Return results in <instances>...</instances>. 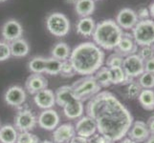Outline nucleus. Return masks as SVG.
<instances>
[{"label": "nucleus", "mask_w": 154, "mask_h": 143, "mask_svg": "<svg viewBox=\"0 0 154 143\" xmlns=\"http://www.w3.org/2000/svg\"><path fill=\"white\" fill-rule=\"evenodd\" d=\"M87 115L97 124V131L111 141H120L125 137L133 123L129 110L107 91H103L89 99Z\"/></svg>", "instance_id": "nucleus-1"}, {"label": "nucleus", "mask_w": 154, "mask_h": 143, "mask_svg": "<svg viewBox=\"0 0 154 143\" xmlns=\"http://www.w3.org/2000/svg\"><path fill=\"white\" fill-rule=\"evenodd\" d=\"M70 59L76 73L84 76H92L104 62V52L92 42H84L74 48Z\"/></svg>", "instance_id": "nucleus-2"}, {"label": "nucleus", "mask_w": 154, "mask_h": 143, "mask_svg": "<svg viewBox=\"0 0 154 143\" xmlns=\"http://www.w3.org/2000/svg\"><path fill=\"white\" fill-rule=\"evenodd\" d=\"M124 31L116 21L113 19H106L96 25L93 33V40L95 44L100 49L113 51L123 36Z\"/></svg>", "instance_id": "nucleus-3"}, {"label": "nucleus", "mask_w": 154, "mask_h": 143, "mask_svg": "<svg viewBox=\"0 0 154 143\" xmlns=\"http://www.w3.org/2000/svg\"><path fill=\"white\" fill-rule=\"evenodd\" d=\"M72 89L76 98L82 102L92 98L102 90L94 76H87L79 79L72 85Z\"/></svg>", "instance_id": "nucleus-4"}, {"label": "nucleus", "mask_w": 154, "mask_h": 143, "mask_svg": "<svg viewBox=\"0 0 154 143\" xmlns=\"http://www.w3.org/2000/svg\"><path fill=\"white\" fill-rule=\"evenodd\" d=\"M132 36L138 46H151L154 43V20L138 21L132 29Z\"/></svg>", "instance_id": "nucleus-5"}, {"label": "nucleus", "mask_w": 154, "mask_h": 143, "mask_svg": "<svg viewBox=\"0 0 154 143\" xmlns=\"http://www.w3.org/2000/svg\"><path fill=\"white\" fill-rule=\"evenodd\" d=\"M46 26L50 33L57 37L65 36L71 28L70 21L65 14L61 13H50L46 19Z\"/></svg>", "instance_id": "nucleus-6"}, {"label": "nucleus", "mask_w": 154, "mask_h": 143, "mask_svg": "<svg viewBox=\"0 0 154 143\" xmlns=\"http://www.w3.org/2000/svg\"><path fill=\"white\" fill-rule=\"evenodd\" d=\"M123 70L127 77L135 79L145 73L144 60L137 54L125 57L123 63Z\"/></svg>", "instance_id": "nucleus-7"}, {"label": "nucleus", "mask_w": 154, "mask_h": 143, "mask_svg": "<svg viewBox=\"0 0 154 143\" xmlns=\"http://www.w3.org/2000/svg\"><path fill=\"white\" fill-rule=\"evenodd\" d=\"M38 124V118L28 109L19 111L14 118V127L19 132H29Z\"/></svg>", "instance_id": "nucleus-8"}, {"label": "nucleus", "mask_w": 154, "mask_h": 143, "mask_svg": "<svg viewBox=\"0 0 154 143\" xmlns=\"http://www.w3.org/2000/svg\"><path fill=\"white\" fill-rule=\"evenodd\" d=\"M76 135L85 137V139H90L92 136H94L97 132V124L95 120L90 118L89 115H84L79 118L77 123L75 125Z\"/></svg>", "instance_id": "nucleus-9"}, {"label": "nucleus", "mask_w": 154, "mask_h": 143, "mask_svg": "<svg viewBox=\"0 0 154 143\" xmlns=\"http://www.w3.org/2000/svg\"><path fill=\"white\" fill-rule=\"evenodd\" d=\"M136 12L130 8H124L118 13L116 16V23L122 30H131L138 23Z\"/></svg>", "instance_id": "nucleus-10"}, {"label": "nucleus", "mask_w": 154, "mask_h": 143, "mask_svg": "<svg viewBox=\"0 0 154 143\" xmlns=\"http://www.w3.org/2000/svg\"><path fill=\"white\" fill-rule=\"evenodd\" d=\"M1 34L6 42H13L18 38H21L23 34V29L17 20L9 19L3 24Z\"/></svg>", "instance_id": "nucleus-11"}, {"label": "nucleus", "mask_w": 154, "mask_h": 143, "mask_svg": "<svg viewBox=\"0 0 154 143\" xmlns=\"http://www.w3.org/2000/svg\"><path fill=\"white\" fill-rule=\"evenodd\" d=\"M60 115L57 111L47 109L42 111L38 118V124L40 128L47 131H54L60 124Z\"/></svg>", "instance_id": "nucleus-12"}, {"label": "nucleus", "mask_w": 154, "mask_h": 143, "mask_svg": "<svg viewBox=\"0 0 154 143\" xmlns=\"http://www.w3.org/2000/svg\"><path fill=\"white\" fill-rule=\"evenodd\" d=\"M115 52L119 54L123 57H126L128 55L137 54L138 52V45L132 36V34L129 33H124L123 36L117 45L116 49L114 50Z\"/></svg>", "instance_id": "nucleus-13"}, {"label": "nucleus", "mask_w": 154, "mask_h": 143, "mask_svg": "<svg viewBox=\"0 0 154 143\" xmlns=\"http://www.w3.org/2000/svg\"><path fill=\"white\" fill-rule=\"evenodd\" d=\"M126 136H128L130 139L137 143H144L150 136V133L146 122L141 120H136L132 123Z\"/></svg>", "instance_id": "nucleus-14"}, {"label": "nucleus", "mask_w": 154, "mask_h": 143, "mask_svg": "<svg viewBox=\"0 0 154 143\" xmlns=\"http://www.w3.org/2000/svg\"><path fill=\"white\" fill-rule=\"evenodd\" d=\"M76 136L75 126L71 123L58 125L53 132V140L55 143H69Z\"/></svg>", "instance_id": "nucleus-15"}, {"label": "nucleus", "mask_w": 154, "mask_h": 143, "mask_svg": "<svg viewBox=\"0 0 154 143\" xmlns=\"http://www.w3.org/2000/svg\"><path fill=\"white\" fill-rule=\"evenodd\" d=\"M4 99L8 105L20 107L26 100V93L20 86H12L5 93Z\"/></svg>", "instance_id": "nucleus-16"}, {"label": "nucleus", "mask_w": 154, "mask_h": 143, "mask_svg": "<svg viewBox=\"0 0 154 143\" xmlns=\"http://www.w3.org/2000/svg\"><path fill=\"white\" fill-rule=\"evenodd\" d=\"M34 101L35 105L40 109H43V110L52 109L53 106L56 104L55 94L52 90L46 88L35 94Z\"/></svg>", "instance_id": "nucleus-17"}, {"label": "nucleus", "mask_w": 154, "mask_h": 143, "mask_svg": "<svg viewBox=\"0 0 154 143\" xmlns=\"http://www.w3.org/2000/svg\"><path fill=\"white\" fill-rule=\"evenodd\" d=\"M48 81L47 79L39 73H33L31 75L25 82L26 90L32 94H35L38 92L47 88Z\"/></svg>", "instance_id": "nucleus-18"}, {"label": "nucleus", "mask_w": 154, "mask_h": 143, "mask_svg": "<svg viewBox=\"0 0 154 143\" xmlns=\"http://www.w3.org/2000/svg\"><path fill=\"white\" fill-rule=\"evenodd\" d=\"M84 112V106L82 101L79 99H74L63 107V114L69 119H78L82 118Z\"/></svg>", "instance_id": "nucleus-19"}, {"label": "nucleus", "mask_w": 154, "mask_h": 143, "mask_svg": "<svg viewBox=\"0 0 154 143\" xmlns=\"http://www.w3.org/2000/svg\"><path fill=\"white\" fill-rule=\"evenodd\" d=\"M55 97H56V104H57L62 108L68 103L73 101L74 99H76L72 86H68V85L61 86L58 88L55 93Z\"/></svg>", "instance_id": "nucleus-20"}, {"label": "nucleus", "mask_w": 154, "mask_h": 143, "mask_svg": "<svg viewBox=\"0 0 154 143\" xmlns=\"http://www.w3.org/2000/svg\"><path fill=\"white\" fill-rule=\"evenodd\" d=\"M95 28H96V24L92 17H83L79 19L77 24V33L84 37H89L93 35Z\"/></svg>", "instance_id": "nucleus-21"}, {"label": "nucleus", "mask_w": 154, "mask_h": 143, "mask_svg": "<svg viewBox=\"0 0 154 143\" xmlns=\"http://www.w3.org/2000/svg\"><path fill=\"white\" fill-rule=\"evenodd\" d=\"M11 55L14 57H24L29 54L30 46L28 42L23 38H18L10 44Z\"/></svg>", "instance_id": "nucleus-22"}, {"label": "nucleus", "mask_w": 154, "mask_h": 143, "mask_svg": "<svg viewBox=\"0 0 154 143\" xmlns=\"http://www.w3.org/2000/svg\"><path fill=\"white\" fill-rule=\"evenodd\" d=\"M18 132L15 127L10 124L0 127V142L1 143H17Z\"/></svg>", "instance_id": "nucleus-23"}, {"label": "nucleus", "mask_w": 154, "mask_h": 143, "mask_svg": "<svg viewBox=\"0 0 154 143\" xmlns=\"http://www.w3.org/2000/svg\"><path fill=\"white\" fill-rule=\"evenodd\" d=\"M75 10L79 16L82 18L88 17L95 10V1L94 0H78L75 4Z\"/></svg>", "instance_id": "nucleus-24"}, {"label": "nucleus", "mask_w": 154, "mask_h": 143, "mask_svg": "<svg viewBox=\"0 0 154 143\" xmlns=\"http://www.w3.org/2000/svg\"><path fill=\"white\" fill-rule=\"evenodd\" d=\"M52 57L58 59L60 61H64L69 59L71 55V50L70 47H69L64 42H60L54 46V48L52 49Z\"/></svg>", "instance_id": "nucleus-25"}, {"label": "nucleus", "mask_w": 154, "mask_h": 143, "mask_svg": "<svg viewBox=\"0 0 154 143\" xmlns=\"http://www.w3.org/2000/svg\"><path fill=\"white\" fill-rule=\"evenodd\" d=\"M110 71V76H111V83L114 85H125V84L128 83L134 79L127 77L125 71L122 67L118 68H111Z\"/></svg>", "instance_id": "nucleus-26"}, {"label": "nucleus", "mask_w": 154, "mask_h": 143, "mask_svg": "<svg viewBox=\"0 0 154 143\" xmlns=\"http://www.w3.org/2000/svg\"><path fill=\"white\" fill-rule=\"evenodd\" d=\"M138 101L143 108L146 111L154 110V91L143 89L138 97Z\"/></svg>", "instance_id": "nucleus-27"}, {"label": "nucleus", "mask_w": 154, "mask_h": 143, "mask_svg": "<svg viewBox=\"0 0 154 143\" xmlns=\"http://www.w3.org/2000/svg\"><path fill=\"white\" fill-rule=\"evenodd\" d=\"M94 77L96 81L100 86V88H107L111 84V76H110V71L107 67H100L99 70L94 73Z\"/></svg>", "instance_id": "nucleus-28"}, {"label": "nucleus", "mask_w": 154, "mask_h": 143, "mask_svg": "<svg viewBox=\"0 0 154 143\" xmlns=\"http://www.w3.org/2000/svg\"><path fill=\"white\" fill-rule=\"evenodd\" d=\"M125 88L124 91V95L125 98L133 100V99H137L139 97V95L143 90L139 82L136 80H132L128 83L125 84Z\"/></svg>", "instance_id": "nucleus-29"}, {"label": "nucleus", "mask_w": 154, "mask_h": 143, "mask_svg": "<svg viewBox=\"0 0 154 143\" xmlns=\"http://www.w3.org/2000/svg\"><path fill=\"white\" fill-rule=\"evenodd\" d=\"M45 65H46V58L41 56H35L29 61L28 67L29 70L33 73H45Z\"/></svg>", "instance_id": "nucleus-30"}, {"label": "nucleus", "mask_w": 154, "mask_h": 143, "mask_svg": "<svg viewBox=\"0 0 154 143\" xmlns=\"http://www.w3.org/2000/svg\"><path fill=\"white\" fill-rule=\"evenodd\" d=\"M61 62L60 60L56 59L54 57L46 58V65H45V73L52 76L60 75L61 71Z\"/></svg>", "instance_id": "nucleus-31"}, {"label": "nucleus", "mask_w": 154, "mask_h": 143, "mask_svg": "<svg viewBox=\"0 0 154 143\" xmlns=\"http://www.w3.org/2000/svg\"><path fill=\"white\" fill-rule=\"evenodd\" d=\"M138 82L145 90H152L154 88V75L145 72L138 77Z\"/></svg>", "instance_id": "nucleus-32"}, {"label": "nucleus", "mask_w": 154, "mask_h": 143, "mask_svg": "<svg viewBox=\"0 0 154 143\" xmlns=\"http://www.w3.org/2000/svg\"><path fill=\"white\" fill-rule=\"evenodd\" d=\"M124 59L125 57H123L122 55H120L119 54H112L110 55L107 59H106V67L111 69V68H118V67H123V63H124Z\"/></svg>", "instance_id": "nucleus-33"}, {"label": "nucleus", "mask_w": 154, "mask_h": 143, "mask_svg": "<svg viewBox=\"0 0 154 143\" xmlns=\"http://www.w3.org/2000/svg\"><path fill=\"white\" fill-rule=\"evenodd\" d=\"M39 139L30 132H20L17 136V143H39Z\"/></svg>", "instance_id": "nucleus-34"}, {"label": "nucleus", "mask_w": 154, "mask_h": 143, "mask_svg": "<svg viewBox=\"0 0 154 143\" xmlns=\"http://www.w3.org/2000/svg\"><path fill=\"white\" fill-rule=\"evenodd\" d=\"M61 76H73L75 75V71H74L73 65L70 61V59H67L61 62V71H60Z\"/></svg>", "instance_id": "nucleus-35"}, {"label": "nucleus", "mask_w": 154, "mask_h": 143, "mask_svg": "<svg viewBox=\"0 0 154 143\" xmlns=\"http://www.w3.org/2000/svg\"><path fill=\"white\" fill-rule=\"evenodd\" d=\"M11 56L10 44L6 41H0V61H5Z\"/></svg>", "instance_id": "nucleus-36"}, {"label": "nucleus", "mask_w": 154, "mask_h": 143, "mask_svg": "<svg viewBox=\"0 0 154 143\" xmlns=\"http://www.w3.org/2000/svg\"><path fill=\"white\" fill-rule=\"evenodd\" d=\"M137 55H139L143 60L146 61L154 56V52H153L151 46H143L140 49V51L138 52Z\"/></svg>", "instance_id": "nucleus-37"}, {"label": "nucleus", "mask_w": 154, "mask_h": 143, "mask_svg": "<svg viewBox=\"0 0 154 143\" xmlns=\"http://www.w3.org/2000/svg\"><path fill=\"white\" fill-rule=\"evenodd\" d=\"M137 14V17L138 20L141 21V20H146V19H149V10H148V8L146 7H141L138 9V10L136 12Z\"/></svg>", "instance_id": "nucleus-38"}, {"label": "nucleus", "mask_w": 154, "mask_h": 143, "mask_svg": "<svg viewBox=\"0 0 154 143\" xmlns=\"http://www.w3.org/2000/svg\"><path fill=\"white\" fill-rule=\"evenodd\" d=\"M144 66H145V72L154 75V56L151 57L150 59L144 61Z\"/></svg>", "instance_id": "nucleus-39"}, {"label": "nucleus", "mask_w": 154, "mask_h": 143, "mask_svg": "<svg viewBox=\"0 0 154 143\" xmlns=\"http://www.w3.org/2000/svg\"><path fill=\"white\" fill-rule=\"evenodd\" d=\"M107 139L100 134H95L90 139H88V143H105Z\"/></svg>", "instance_id": "nucleus-40"}, {"label": "nucleus", "mask_w": 154, "mask_h": 143, "mask_svg": "<svg viewBox=\"0 0 154 143\" xmlns=\"http://www.w3.org/2000/svg\"><path fill=\"white\" fill-rule=\"evenodd\" d=\"M69 143H88V139H85V137H82V136H79L76 135Z\"/></svg>", "instance_id": "nucleus-41"}, {"label": "nucleus", "mask_w": 154, "mask_h": 143, "mask_svg": "<svg viewBox=\"0 0 154 143\" xmlns=\"http://www.w3.org/2000/svg\"><path fill=\"white\" fill-rule=\"evenodd\" d=\"M146 126H147L148 130H149L150 135L154 136V115L150 116V118H148L147 122H146Z\"/></svg>", "instance_id": "nucleus-42"}, {"label": "nucleus", "mask_w": 154, "mask_h": 143, "mask_svg": "<svg viewBox=\"0 0 154 143\" xmlns=\"http://www.w3.org/2000/svg\"><path fill=\"white\" fill-rule=\"evenodd\" d=\"M148 10H149V15L152 17V19H154V1L149 5Z\"/></svg>", "instance_id": "nucleus-43"}, {"label": "nucleus", "mask_w": 154, "mask_h": 143, "mask_svg": "<svg viewBox=\"0 0 154 143\" xmlns=\"http://www.w3.org/2000/svg\"><path fill=\"white\" fill-rule=\"evenodd\" d=\"M119 143H137V142H135V141H133L132 139H130L129 137H124L123 139L120 140Z\"/></svg>", "instance_id": "nucleus-44"}, {"label": "nucleus", "mask_w": 154, "mask_h": 143, "mask_svg": "<svg viewBox=\"0 0 154 143\" xmlns=\"http://www.w3.org/2000/svg\"><path fill=\"white\" fill-rule=\"evenodd\" d=\"M144 143H154V136L150 135L149 136H148V139Z\"/></svg>", "instance_id": "nucleus-45"}, {"label": "nucleus", "mask_w": 154, "mask_h": 143, "mask_svg": "<svg viewBox=\"0 0 154 143\" xmlns=\"http://www.w3.org/2000/svg\"><path fill=\"white\" fill-rule=\"evenodd\" d=\"M67 4H76L78 2V0H64Z\"/></svg>", "instance_id": "nucleus-46"}, {"label": "nucleus", "mask_w": 154, "mask_h": 143, "mask_svg": "<svg viewBox=\"0 0 154 143\" xmlns=\"http://www.w3.org/2000/svg\"><path fill=\"white\" fill-rule=\"evenodd\" d=\"M39 143H54V142H52V141H49V140H44V141H41Z\"/></svg>", "instance_id": "nucleus-47"}, {"label": "nucleus", "mask_w": 154, "mask_h": 143, "mask_svg": "<svg viewBox=\"0 0 154 143\" xmlns=\"http://www.w3.org/2000/svg\"><path fill=\"white\" fill-rule=\"evenodd\" d=\"M105 143H115L114 141H111V140H109V139H107V141H106Z\"/></svg>", "instance_id": "nucleus-48"}, {"label": "nucleus", "mask_w": 154, "mask_h": 143, "mask_svg": "<svg viewBox=\"0 0 154 143\" xmlns=\"http://www.w3.org/2000/svg\"><path fill=\"white\" fill-rule=\"evenodd\" d=\"M151 47H152V50H153V52H154V43L151 45Z\"/></svg>", "instance_id": "nucleus-49"}, {"label": "nucleus", "mask_w": 154, "mask_h": 143, "mask_svg": "<svg viewBox=\"0 0 154 143\" xmlns=\"http://www.w3.org/2000/svg\"><path fill=\"white\" fill-rule=\"evenodd\" d=\"M4 1H6V0H0V2H4Z\"/></svg>", "instance_id": "nucleus-50"}, {"label": "nucleus", "mask_w": 154, "mask_h": 143, "mask_svg": "<svg viewBox=\"0 0 154 143\" xmlns=\"http://www.w3.org/2000/svg\"><path fill=\"white\" fill-rule=\"evenodd\" d=\"M94 1H95V0H94Z\"/></svg>", "instance_id": "nucleus-51"}]
</instances>
